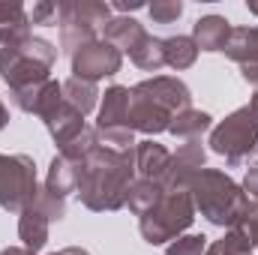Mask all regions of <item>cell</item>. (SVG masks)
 I'll use <instances>...</instances> for the list:
<instances>
[{
  "label": "cell",
  "mask_w": 258,
  "mask_h": 255,
  "mask_svg": "<svg viewBox=\"0 0 258 255\" xmlns=\"http://www.w3.org/2000/svg\"><path fill=\"white\" fill-rule=\"evenodd\" d=\"M111 21V6L99 0H57L60 48L72 57L81 45L96 42L99 30Z\"/></svg>",
  "instance_id": "cell-6"
},
{
  "label": "cell",
  "mask_w": 258,
  "mask_h": 255,
  "mask_svg": "<svg viewBox=\"0 0 258 255\" xmlns=\"http://www.w3.org/2000/svg\"><path fill=\"white\" fill-rule=\"evenodd\" d=\"M33 204L54 222V219H63L66 216V198H60V195H54V192H48L45 186H39V192H36V198H33Z\"/></svg>",
  "instance_id": "cell-27"
},
{
  "label": "cell",
  "mask_w": 258,
  "mask_h": 255,
  "mask_svg": "<svg viewBox=\"0 0 258 255\" xmlns=\"http://www.w3.org/2000/svg\"><path fill=\"white\" fill-rule=\"evenodd\" d=\"M6 123H9V108H6V105H3V99H0V129L6 126Z\"/></svg>",
  "instance_id": "cell-35"
},
{
  "label": "cell",
  "mask_w": 258,
  "mask_h": 255,
  "mask_svg": "<svg viewBox=\"0 0 258 255\" xmlns=\"http://www.w3.org/2000/svg\"><path fill=\"white\" fill-rule=\"evenodd\" d=\"M240 228H243V231L249 234L252 246L258 249V198H255V201H249V210H246V216H243Z\"/></svg>",
  "instance_id": "cell-30"
},
{
  "label": "cell",
  "mask_w": 258,
  "mask_h": 255,
  "mask_svg": "<svg viewBox=\"0 0 258 255\" xmlns=\"http://www.w3.org/2000/svg\"><path fill=\"white\" fill-rule=\"evenodd\" d=\"M30 24H57V3L51 0H39L33 3V9H27Z\"/></svg>",
  "instance_id": "cell-29"
},
{
  "label": "cell",
  "mask_w": 258,
  "mask_h": 255,
  "mask_svg": "<svg viewBox=\"0 0 258 255\" xmlns=\"http://www.w3.org/2000/svg\"><path fill=\"white\" fill-rule=\"evenodd\" d=\"M63 99L81 114H90L99 102V90L93 81H84V78H66L63 81Z\"/></svg>",
  "instance_id": "cell-21"
},
{
  "label": "cell",
  "mask_w": 258,
  "mask_h": 255,
  "mask_svg": "<svg viewBox=\"0 0 258 255\" xmlns=\"http://www.w3.org/2000/svg\"><path fill=\"white\" fill-rule=\"evenodd\" d=\"M162 195H165V186H162V183L135 177V183L129 186V195H126V207L135 213V216H144Z\"/></svg>",
  "instance_id": "cell-23"
},
{
  "label": "cell",
  "mask_w": 258,
  "mask_h": 255,
  "mask_svg": "<svg viewBox=\"0 0 258 255\" xmlns=\"http://www.w3.org/2000/svg\"><path fill=\"white\" fill-rule=\"evenodd\" d=\"M225 57L240 63L243 81L258 87V24L255 27H231L228 45H225Z\"/></svg>",
  "instance_id": "cell-12"
},
{
  "label": "cell",
  "mask_w": 258,
  "mask_h": 255,
  "mask_svg": "<svg viewBox=\"0 0 258 255\" xmlns=\"http://www.w3.org/2000/svg\"><path fill=\"white\" fill-rule=\"evenodd\" d=\"M42 123H45V129L51 132V138H54V144H57V150H63L69 141H75L81 132H84V114L81 111H75L69 102H60L54 111H48L45 117H42Z\"/></svg>",
  "instance_id": "cell-13"
},
{
  "label": "cell",
  "mask_w": 258,
  "mask_h": 255,
  "mask_svg": "<svg viewBox=\"0 0 258 255\" xmlns=\"http://www.w3.org/2000/svg\"><path fill=\"white\" fill-rule=\"evenodd\" d=\"M129 60L138 66V69H147V72H159L165 66V51H162V39L153 36V33H141V39L126 51Z\"/></svg>",
  "instance_id": "cell-17"
},
{
  "label": "cell",
  "mask_w": 258,
  "mask_h": 255,
  "mask_svg": "<svg viewBox=\"0 0 258 255\" xmlns=\"http://www.w3.org/2000/svg\"><path fill=\"white\" fill-rule=\"evenodd\" d=\"M168 159H171V153H168L162 144H156L153 138L135 144V171H138V177H144V180L162 183V177H165V171H168Z\"/></svg>",
  "instance_id": "cell-14"
},
{
  "label": "cell",
  "mask_w": 258,
  "mask_h": 255,
  "mask_svg": "<svg viewBox=\"0 0 258 255\" xmlns=\"http://www.w3.org/2000/svg\"><path fill=\"white\" fill-rule=\"evenodd\" d=\"M96 138L105 147L114 150H129L135 144V132L129 126V87L111 84L102 96L99 117H96Z\"/></svg>",
  "instance_id": "cell-9"
},
{
  "label": "cell",
  "mask_w": 258,
  "mask_h": 255,
  "mask_svg": "<svg viewBox=\"0 0 258 255\" xmlns=\"http://www.w3.org/2000/svg\"><path fill=\"white\" fill-rule=\"evenodd\" d=\"M0 27H27L30 30L27 6L18 0H0Z\"/></svg>",
  "instance_id": "cell-25"
},
{
  "label": "cell",
  "mask_w": 258,
  "mask_h": 255,
  "mask_svg": "<svg viewBox=\"0 0 258 255\" xmlns=\"http://www.w3.org/2000/svg\"><path fill=\"white\" fill-rule=\"evenodd\" d=\"M141 33H144V24H138V21L129 18V15H117V18H111V21L102 27V39L111 42V45L120 48V51H129V48L141 39Z\"/></svg>",
  "instance_id": "cell-18"
},
{
  "label": "cell",
  "mask_w": 258,
  "mask_h": 255,
  "mask_svg": "<svg viewBox=\"0 0 258 255\" xmlns=\"http://www.w3.org/2000/svg\"><path fill=\"white\" fill-rule=\"evenodd\" d=\"M192 222H195V204L189 189H165V195L144 216H138L141 237L150 246H162L168 240H177Z\"/></svg>",
  "instance_id": "cell-5"
},
{
  "label": "cell",
  "mask_w": 258,
  "mask_h": 255,
  "mask_svg": "<svg viewBox=\"0 0 258 255\" xmlns=\"http://www.w3.org/2000/svg\"><path fill=\"white\" fill-rule=\"evenodd\" d=\"M213 123V117L207 114V111H198V108H183V111H177L174 114V120H171V126L168 132L171 135H177V138H186V141H195L201 132H207Z\"/></svg>",
  "instance_id": "cell-22"
},
{
  "label": "cell",
  "mask_w": 258,
  "mask_h": 255,
  "mask_svg": "<svg viewBox=\"0 0 258 255\" xmlns=\"http://www.w3.org/2000/svg\"><path fill=\"white\" fill-rule=\"evenodd\" d=\"M249 105H252V108H255V111H258V93H255V96H252V102H249Z\"/></svg>",
  "instance_id": "cell-37"
},
{
  "label": "cell",
  "mask_w": 258,
  "mask_h": 255,
  "mask_svg": "<svg viewBox=\"0 0 258 255\" xmlns=\"http://www.w3.org/2000/svg\"><path fill=\"white\" fill-rule=\"evenodd\" d=\"M243 192L258 198V147H255V153H252L249 168H246V177H243Z\"/></svg>",
  "instance_id": "cell-31"
},
{
  "label": "cell",
  "mask_w": 258,
  "mask_h": 255,
  "mask_svg": "<svg viewBox=\"0 0 258 255\" xmlns=\"http://www.w3.org/2000/svg\"><path fill=\"white\" fill-rule=\"evenodd\" d=\"M141 6H144L141 0H114V9H120V12H135Z\"/></svg>",
  "instance_id": "cell-32"
},
{
  "label": "cell",
  "mask_w": 258,
  "mask_h": 255,
  "mask_svg": "<svg viewBox=\"0 0 258 255\" xmlns=\"http://www.w3.org/2000/svg\"><path fill=\"white\" fill-rule=\"evenodd\" d=\"M120 66H123V51L114 48L111 42H105L102 36L96 42L81 45L72 54V75L84 78V81H93V84L108 78V75H117Z\"/></svg>",
  "instance_id": "cell-10"
},
{
  "label": "cell",
  "mask_w": 258,
  "mask_h": 255,
  "mask_svg": "<svg viewBox=\"0 0 258 255\" xmlns=\"http://www.w3.org/2000/svg\"><path fill=\"white\" fill-rule=\"evenodd\" d=\"M207 144L231 168H237L243 159H249V153H255L258 147V111L252 105H243V108L231 111L222 123H216L210 129Z\"/></svg>",
  "instance_id": "cell-7"
},
{
  "label": "cell",
  "mask_w": 258,
  "mask_h": 255,
  "mask_svg": "<svg viewBox=\"0 0 258 255\" xmlns=\"http://www.w3.org/2000/svg\"><path fill=\"white\" fill-rule=\"evenodd\" d=\"M189 195L195 210L219 228H237L249 210V195L243 186L219 168H201L189 180Z\"/></svg>",
  "instance_id": "cell-4"
},
{
  "label": "cell",
  "mask_w": 258,
  "mask_h": 255,
  "mask_svg": "<svg viewBox=\"0 0 258 255\" xmlns=\"http://www.w3.org/2000/svg\"><path fill=\"white\" fill-rule=\"evenodd\" d=\"M51 255H90L87 249H81V246H66L60 252H51Z\"/></svg>",
  "instance_id": "cell-33"
},
{
  "label": "cell",
  "mask_w": 258,
  "mask_h": 255,
  "mask_svg": "<svg viewBox=\"0 0 258 255\" xmlns=\"http://www.w3.org/2000/svg\"><path fill=\"white\" fill-rule=\"evenodd\" d=\"M252 249L255 246H252L249 234L237 225V228H228L219 240H213L204 255H252Z\"/></svg>",
  "instance_id": "cell-24"
},
{
  "label": "cell",
  "mask_w": 258,
  "mask_h": 255,
  "mask_svg": "<svg viewBox=\"0 0 258 255\" xmlns=\"http://www.w3.org/2000/svg\"><path fill=\"white\" fill-rule=\"evenodd\" d=\"M48 225H51V219L33 201L21 210V216H18V237H21V243H24L27 252L36 255L48 243Z\"/></svg>",
  "instance_id": "cell-15"
},
{
  "label": "cell",
  "mask_w": 258,
  "mask_h": 255,
  "mask_svg": "<svg viewBox=\"0 0 258 255\" xmlns=\"http://www.w3.org/2000/svg\"><path fill=\"white\" fill-rule=\"evenodd\" d=\"M249 12H252V15H258V3H249Z\"/></svg>",
  "instance_id": "cell-36"
},
{
  "label": "cell",
  "mask_w": 258,
  "mask_h": 255,
  "mask_svg": "<svg viewBox=\"0 0 258 255\" xmlns=\"http://www.w3.org/2000/svg\"><path fill=\"white\" fill-rule=\"evenodd\" d=\"M39 192L36 165L27 153H0V207L21 213Z\"/></svg>",
  "instance_id": "cell-8"
},
{
  "label": "cell",
  "mask_w": 258,
  "mask_h": 255,
  "mask_svg": "<svg viewBox=\"0 0 258 255\" xmlns=\"http://www.w3.org/2000/svg\"><path fill=\"white\" fill-rule=\"evenodd\" d=\"M54 60L57 48L48 39L33 36L27 27H0V78L9 93L45 84Z\"/></svg>",
  "instance_id": "cell-2"
},
{
  "label": "cell",
  "mask_w": 258,
  "mask_h": 255,
  "mask_svg": "<svg viewBox=\"0 0 258 255\" xmlns=\"http://www.w3.org/2000/svg\"><path fill=\"white\" fill-rule=\"evenodd\" d=\"M75 183H78V171H75V165L66 159V156H54L51 159V165H48V177H45V189L54 192V195H60L66 198L69 192H75Z\"/></svg>",
  "instance_id": "cell-19"
},
{
  "label": "cell",
  "mask_w": 258,
  "mask_h": 255,
  "mask_svg": "<svg viewBox=\"0 0 258 255\" xmlns=\"http://www.w3.org/2000/svg\"><path fill=\"white\" fill-rule=\"evenodd\" d=\"M207 252V237L204 234H180L165 246V255H204Z\"/></svg>",
  "instance_id": "cell-26"
},
{
  "label": "cell",
  "mask_w": 258,
  "mask_h": 255,
  "mask_svg": "<svg viewBox=\"0 0 258 255\" xmlns=\"http://www.w3.org/2000/svg\"><path fill=\"white\" fill-rule=\"evenodd\" d=\"M0 255H33V252H27L24 246H6V249H3Z\"/></svg>",
  "instance_id": "cell-34"
},
{
  "label": "cell",
  "mask_w": 258,
  "mask_h": 255,
  "mask_svg": "<svg viewBox=\"0 0 258 255\" xmlns=\"http://www.w3.org/2000/svg\"><path fill=\"white\" fill-rule=\"evenodd\" d=\"M147 12H150V18L156 24H171V21H177L183 15V3L180 0H153L147 6Z\"/></svg>",
  "instance_id": "cell-28"
},
{
  "label": "cell",
  "mask_w": 258,
  "mask_h": 255,
  "mask_svg": "<svg viewBox=\"0 0 258 255\" xmlns=\"http://www.w3.org/2000/svg\"><path fill=\"white\" fill-rule=\"evenodd\" d=\"M162 51H165V66H171V69H177V72H183V69H189L195 63V57H198V45H195L192 36H168V39H162Z\"/></svg>",
  "instance_id": "cell-20"
},
{
  "label": "cell",
  "mask_w": 258,
  "mask_h": 255,
  "mask_svg": "<svg viewBox=\"0 0 258 255\" xmlns=\"http://www.w3.org/2000/svg\"><path fill=\"white\" fill-rule=\"evenodd\" d=\"M228 36H231V21L222 15H204L192 27V39L198 51H225Z\"/></svg>",
  "instance_id": "cell-16"
},
{
  "label": "cell",
  "mask_w": 258,
  "mask_h": 255,
  "mask_svg": "<svg viewBox=\"0 0 258 255\" xmlns=\"http://www.w3.org/2000/svg\"><path fill=\"white\" fill-rule=\"evenodd\" d=\"M192 93L174 75H153L129 87V126L132 132L159 135L168 132L177 111L189 108Z\"/></svg>",
  "instance_id": "cell-3"
},
{
  "label": "cell",
  "mask_w": 258,
  "mask_h": 255,
  "mask_svg": "<svg viewBox=\"0 0 258 255\" xmlns=\"http://www.w3.org/2000/svg\"><path fill=\"white\" fill-rule=\"evenodd\" d=\"M204 159H207V153H204L198 138L180 144L177 153H171V159H168V171L162 177V186L165 189H189V180L204 168Z\"/></svg>",
  "instance_id": "cell-11"
},
{
  "label": "cell",
  "mask_w": 258,
  "mask_h": 255,
  "mask_svg": "<svg viewBox=\"0 0 258 255\" xmlns=\"http://www.w3.org/2000/svg\"><path fill=\"white\" fill-rule=\"evenodd\" d=\"M78 183L75 195L87 210L96 213H111L126 207L129 186L135 183V147L114 150L99 144L81 165H75Z\"/></svg>",
  "instance_id": "cell-1"
}]
</instances>
